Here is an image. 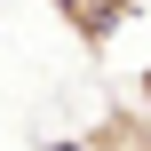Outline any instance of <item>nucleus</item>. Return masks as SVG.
Listing matches in <instances>:
<instances>
[{
    "label": "nucleus",
    "instance_id": "7ed1b4c3",
    "mask_svg": "<svg viewBox=\"0 0 151 151\" xmlns=\"http://www.w3.org/2000/svg\"><path fill=\"white\" fill-rule=\"evenodd\" d=\"M135 104H143V111H151V64H143V72H135Z\"/></svg>",
    "mask_w": 151,
    "mask_h": 151
},
{
    "label": "nucleus",
    "instance_id": "f03ea898",
    "mask_svg": "<svg viewBox=\"0 0 151 151\" xmlns=\"http://www.w3.org/2000/svg\"><path fill=\"white\" fill-rule=\"evenodd\" d=\"M40 151H151V111L135 104V96H119V104L96 111V127L56 135V143H40Z\"/></svg>",
    "mask_w": 151,
    "mask_h": 151
},
{
    "label": "nucleus",
    "instance_id": "f257e3e1",
    "mask_svg": "<svg viewBox=\"0 0 151 151\" xmlns=\"http://www.w3.org/2000/svg\"><path fill=\"white\" fill-rule=\"evenodd\" d=\"M48 16H56V24H64L96 64H104V56H111V40L143 16V0H48Z\"/></svg>",
    "mask_w": 151,
    "mask_h": 151
}]
</instances>
